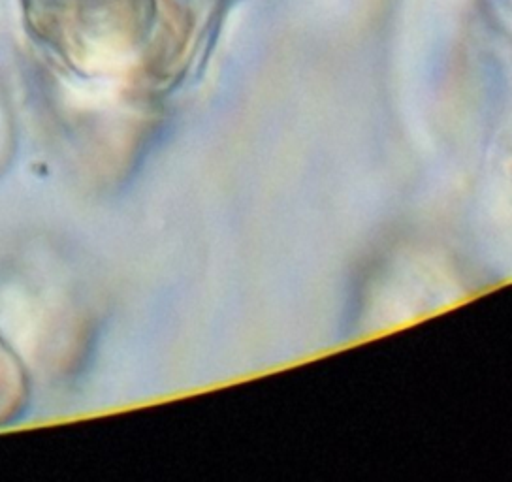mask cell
<instances>
[{
  "label": "cell",
  "instance_id": "obj_1",
  "mask_svg": "<svg viewBox=\"0 0 512 482\" xmlns=\"http://www.w3.org/2000/svg\"><path fill=\"white\" fill-rule=\"evenodd\" d=\"M29 381L17 354L0 336V424L19 417L27 403Z\"/></svg>",
  "mask_w": 512,
  "mask_h": 482
}]
</instances>
